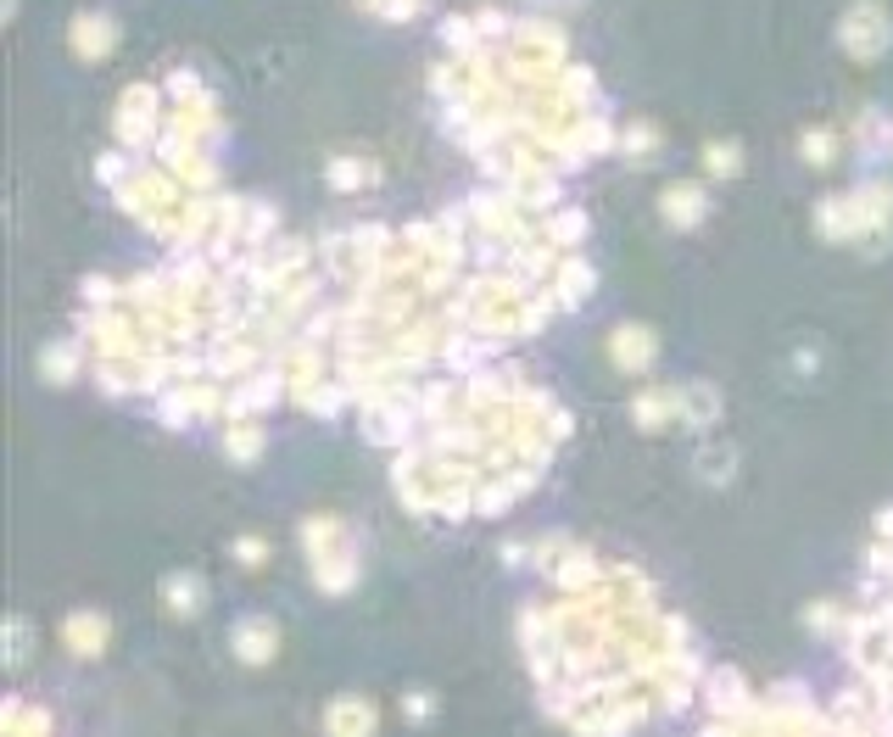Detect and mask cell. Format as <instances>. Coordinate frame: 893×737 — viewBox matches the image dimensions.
<instances>
[{
    "label": "cell",
    "instance_id": "3",
    "mask_svg": "<svg viewBox=\"0 0 893 737\" xmlns=\"http://www.w3.org/2000/svg\"><path fill=\"white\" fill-rule=\"evenodd\" d=\"M615 357L642 363V357H648V330H626V341H615Z\"/></svg>",
    "mask_w": 893,
    "mask_h": 737
},
{
    "label": "cell",
    "instance_id": "1",
    "mask_svg": "<svg viewBox=\"0 0 893 737\" xmlns=\"http://www.w3.org/2000/svg\"><path fill=\"white\" fill-rule=\"evenodd\" d=\"M235 648H241L246 665H257V659L274 654V631H268V626H241V631H235Z\"/></svg>",
    "mask_w": 893,
    "mask_h": 737
},
{
    "label": "cell",
    "instance_id": "4",
    "mask_svg": "<svg viewBox=\"0 0 893 737\" xmlns=\"http://www.w3.org/2000/svg\"><path fill=\"white\" fill-rule=\"evenodd\" d=\"M68 637L73 642H90V654H101L96 642H101V620H68Z\"/></svg>",
    "mask_w": 893,
    "mask_h": 737
},
{
    "label": "cell",
    "instance_id": "2",
    "mask_svg": "<svg viewBox=\"0 0 893 737\" xmlns=\"http://www.w3.org/2000/svg\"><path fill=\"white\" fill-rule=\"evenodd\" d=\"M676 224H693L698 218V190L693 185H681V190H670V207H665Z\"/></svg>",
    "mask_w": 893,
    "mask_h": 737
},
{
    "label": "cell",
    "instance_id": "6",
    "mask_svg": "<svg viewBox=\"0 0 893 737\" xmlns=\"http://www.w3.org/2000/svg\"><path fill=\"white\" fill-rule=\"evenodd\" d=\"M107 40H112L107 29H79V35H73V46H79V51H107Z\"/></svg>",
    "mask_w": 893,
    "mask_h": 737
},
{
    "label": "cell",
    "instance_id": "5",
    "mask_svg": "<svg viewBox=\"0 0 893 737\" xmlns=\"http://www.w3.org/2000/svg\"><path fill=\"white\" fill-rule=\"evenodd\" d=\"M330 720H335V726H369L374 715H369L363 704H357V709H352V704H341V709H330Z\"/></svg>",
    "mask_w": 893,
    "mask_h": 737
},
{
    "label": "cell",
    "instance_id": "7",
    "mask_svg": "<svg viewBox=\"0 0 893 737\" xmlns=\"http://www.w3.org/2000/svg\"><path fill=\"white\" fill-rule=\"evenodd\" d=\"M704 163H715L720 174H732V168H737V151H732V146H715V151H709Z\"/></svg>",
    "mask_w": 893,
    "mask_h": 737
}]
</instances>
